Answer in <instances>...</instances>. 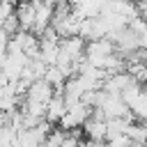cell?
<instances>
[{
	"instance_id": "cell-1",
	"label": "cell",
	"mask_w": 147,
	"mask_h": 147,
	"mask_svg": "<svg viewBox=\"0 0 147 147\" xmlns=\"http://www.w3.org/2000/svg\"><path fill=\"white\" fill-rule=\"evenodd\" d=\"M64 110H67V103H64V96H62V92H55L51 99H48V103H46V122H51V124H57L60 122V117L64 115Z\"/></svg>"
},
{
	"instance_id": "cell-2",
	"label": "cell",
	"mask_w": 147,
	"mask_h": 147,
	"mask_svg": "<svg viewBox=\"0 0 147 147\" xmlns=\"http://www.w3.org/2000/svg\"><path fill=\"white\" fill-rule=\"evenodd\" d=\"M103 9V0H80L78 5H74V11L80 18H94L99 16Z\"/></svg>"
},
{
	"instance_id": "cell-3",
	"label": "cell",
	"mask_w": 147,
	"mask_h": 147,
	"mask_svg": "<svg viewBox=\"0 0 147 147\" xmlns=\"http://www.w3.org/2000/svg\"><path fill=\"white\" fill-rule=\"evenodd\" d=\"M129 108H131V113H133V119H138V122H147V92L142 90Z\"/></svg>"
},
{
	"instance_id": "cell-4",
	"label": "cell",
	"mask_w": 147,
	"mask_h": 147,
	"mask_svg": "<svg viewBox=\"0 0 147 147\" xmlns=\"http://www.w3.org/2000/svg\"><path fill=\"white\" fill-rule=\"evenodd\" d=\"M11 2H14V5H18V2H25V0H11Z\"/></svg>"
},
{
	"instance_id": "cell-5",
	"label": "cell",
	"mask_w": 147,
	"mask_h": 147,
	"mask_svg": "<svg viewBox=\"0 0 147 147\" xmlns=\"http://www.w3.org/2000/svg\"><path fill=\"white\" fill-rule=\"evenodd\" d=\"M142 90H145V92H147V80H145V83H142Z\"/></svg>"
}]
</instances>
